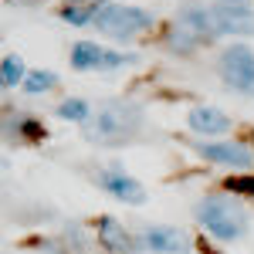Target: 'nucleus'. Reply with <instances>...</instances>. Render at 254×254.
<instances>
[{"mask_svg":"<svg viewBox=\"0 0 254 254\" xmlns=\"http://www.w3.org/2000/svg\"><path fill=\"white\" fill-rule=\"evenodd\" d=\"M196 220L207 234L220 237V241H237L248 231V214L241 210L231 193H210L196 203Z\"/></svg>","mask_w":254,"mask_h":254,"instance_id":"obj_1","label":"nucleus"},{"mask_svg":"<svg viewBox=\"0 0 254 254\" xmlns=\"http://www.w3.org/2000/svg\"><path fill=\"white\" fill-rule=\"evenodd\" d=\"M139 126H142V109L132 105V102L112 98L95 112V122H92L88 136L102 139V142H119V139H129Z\"/></svg>","mask_w":254,"mask_h":254,"instance_id":"obj_2","label":"nucleus"},{"mask_svg":"<svg viewBox=\"0 0 254 254\" xmlns=\"http://www.w3.org/2000/svg\"><path fill=\"white\" fill-rule=\"evenodd\" d=\"M92 24L102 34H109V38L129 41L132 34H142L153 24V14H146L142 7H129V3H102L95 10Z\"/></svg>","mask_w":254,"mask_h":254,"instance_id":"obj_3","label":"nucleus"},{"mask_svg":"<svg viewBox=\"0 0 254 254\" xmlns=\"http://www.w3.org/2000/svg\"><path fill=\"white\" fill-rule=\"evenodd\" d=\"M220 78L227 81V88L254 95V51L244 44H234L220 55Z\"/></svg>","mask_w":254,"mask_h":254,"instance_id":"obj_4","label":"nucleus"},{"mask_svg":"<svg viewBox=\"0 0 254 254\" xmlns=\"http://www.w3.org/2000/svg\"><path fill=\"white\" fill-rule=\"evenodd\" d=\"M210 14H214L217 34H254L251 0H217Z\"/></svg>","mask_w":254,"mask_h":254,"instance_id":"obj_5","label":"nucleus"},{"mask_svg":"<svg viewBox=\"0 0 254 254\" xmlns=\"http://www.w3.org/2000/svg\"><path fill=\"white\" fill-rule=\"evenodd\" d=\"M142 244L153 254H187L190 251V237L180 227H166V224H149L142 231Z\"/></svg>","mask_w":254,"mask_h":254,"instance_id":"obj_6","label":"nucleus"},{"mask_svg":"<svg viewBox=\"0 0 254 254\" xmlns=\"http://www.w3.org/2000/svg\"><path fill=\"white\" fill-rule=\"evenodd\" d=\"M98 183H102V190H109V193L116 196V200H122V203H142V200H146L142 183L132 180L129 173H122L119 166L102 170V173H98Z\"/></svg>","mask_w":254,"mask_h":254,"instance_id":"obj_7","label":"nucleus"},{"mask_svg":"<svg viewBox=\"0 0 254 254\" xmlns=\"http://www.w3.org/2000/svg\"><path fill=\"white\" fill-rule=\"evenodd\" d=\"M196 153L210 163H224V166H251L254 149L244 142H200Z\"/></svg>","mask_w":254,"mask_h":254,"instance_id":"obj_8","label":"nucleus"},{"mask_svg":"<svg viewBox=\"0 0 254 254\" xmlns=\"http://www.w3.org/2000/svg\"><path fill=\"white\" fill-rule=\"evenodd\" d=\"M176 24H183L187 31H193L200 44H210L217 38V24H214V14H210V7H200V3H187L183 10H180V17Z\"/></svg>","mask_w":254,"mask_h":254,"instance_id":"obj_9","label":"nucleus"},{"mask_svg":"<svg viewBox=\"0 0 254 254\" xmlns=\"http://www.w3.org/2000/svg\"><path fill=\"white\" fill-rule=\"evenodd\" d=\"M98 244H102V251H109V254H132V234L119 224L116 217H102L98 220Z\"/></svg>","mask_w":254,"mask_h":254,"instance_id":"obj_10","label":"nucleus"},{"mask_svg":"<svg viewBox=\"0 0 254 254\" xmlns=\"http://www.w3.org/2000/svg\"><path fill=\"white\" fill-rule=\"evenodd\" d=\"M190 129L200 136H220V132L231 129V119L214 105H193L190 109Z\"/></svg>","mask_w":254,"mask_h":254,"instance_id":"obj_11","label":"nucleus"},{"mask_svg":"<svg viewBox=\"0 0 254 254\" xmlns=\"http://www.w3.org/2000/svg\"><path fill=\"white\" fill-rule=\"evenodd\" d=\"M102 58H105V48H98L92 41H78V44L71 48V68H78V71L102 68Z\"/></svg>","mask_w":254,"mask_h":254,"instance_id":"obj_12","label":"nucleus"},{"mask_svg":"<svg viewBox=\"0 0 254 254\" xmlns=\"http://www.w3.org/2000/svg\"><path fill=\"white\" fill-rule=\"evenodd\" d=\"M166 44H170L173 55H193L196 48H200V38H196L193 31H187L183 24H173L170 34H166Z\"/></svg>","mask_w":254,"mask_h":254,"instance_id":"obj_13","label":"nucleus"},{"mask_svg":"<svg viewBox=\"0 0 254 254\" xmlns=\"http://www.w3.org/2000/svg\"><path fill=\"white\" fill-rule=\"evenodd\" d=\"M95 3H64L61 7V17L68 20V24H75V27H81V24H88V20H95Z\"/></svg>","mask_w":254,"mask_h":254,"instance_id":"obj_14","label":"nucleus"},{"mask_svg":"<svg viewBox=\"0 0 254 254\" xmlns=\"http://www.w3.org/2000/svg\"><path fill=\"white\" fill-rule=\"evenodd\" d=\"M55 81L58 75L55 71H27V78H24V92H31V95H41V92H48V88H55Z\"/></svg>","mask_w":254,"mask_h":254,"instance_id":"obj_15","label":"nucleus"},{"mask_svg":"<svg viewBox=\"0 0 254 254\" xmlns=\"http://www.w3.org/2000/svg\"><path fill=\"white\" fill-rule=\"evenodd\" d=\"M58 116L68 119V122H85L88 119V102L85 98H64L58 105Z\"/></svg>","mask_w":254,"mask_h":254,"instance_id":"obj_16","label":"nucleus"},{"mask_svg":"<svg viewBox=\"0 0 254 254\" xmlns=\"http://www.w3.org/2000/svg\"><path fill=\"white\" fill-rule=\"evenodd\" d=\"M24 78H27L24 64H20L14 55H7V58H3V85H7V88H14V85H24Z\"/></svg>","mask_w":254,"mask_h":254,"instance_id":"obj_17","label":"nucleus"},{"mask_svg":"<svg viewBox=\"0 0 254 254\" xmlns=\"http://www.w3.org/2000/svg\"><path fill=\"white\" fill-rule=\"evenodd\" d=\"M224 190H231V193H248V196H254V176H231V180L224 183Z\"/></svg>","mask_w":254,"mask_h":254,"instance_id":"obj_18","label":"nucleus"},{"mask_svg":"<svg viewBox=\"0 0 254 254\" xmlns=\"http://www.w3.org/2000/svg\"><path fill=\"white\" fill-rule=\"evenodd\" d=\"M17 132H20V136H27V139H44V136H48L38 119H20V122H17Z\"/></svg>","mask_w":254,"mask_h":254,"instance_id":"obj_19","label":"nucleus"},{"mask_svg":"<svg viewBox=\"0 0 254 254\" xmlns=\"http://www.w3.org/2000/svg\"><path fill=\"white\" fill-rule=\"evenodd\" d=\"M7 3H14V7H17V3H34V0H7Z\"/></svg>","mask_w":254,"mask_h":254,"instance_id":"obj_20","label":"nucleus"}]
</instances>
